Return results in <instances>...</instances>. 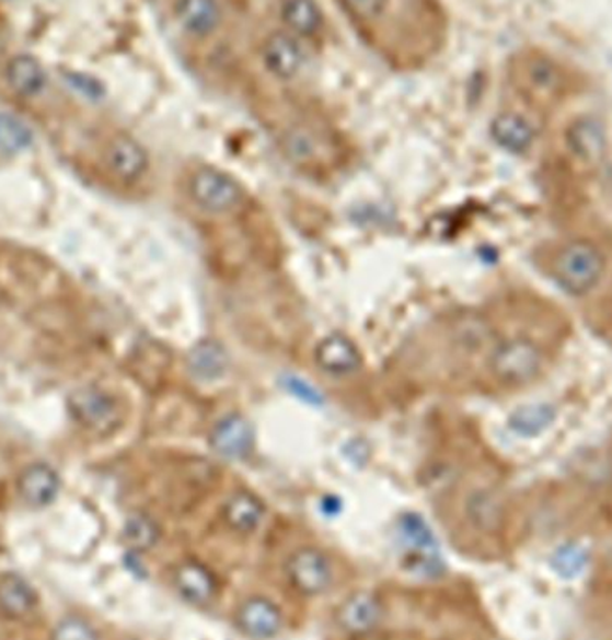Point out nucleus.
<instances>
[{
	"instance_id": "f257e3e1",
	"label": "nucleus",
	"mask_w": 612,
	"mask_h": 640,
	"mask_svg": "<svg viewBox=\"0 0 612 640\" xmlns=\"http://www.w3.org/2000/svg\"><path fill=\"white\" fill-rule=\"evenodd\" d=\"M605 270V259L598 247L588 242H571L556 253L553 260V278L562 291L571 296H582L600 283Z\"/></svg>"
},
{
	"instance_id": "f03ea898",
	"label": "nucleus",
	"mask_w": 612,
	"mask_h": 640,
	"mask_svg": "<svg viewBox=\"0 0 612 640\" xmlns=\"http://www.w3.org/2000/svg\"><path fill=\"white\" fill-rule=\"evenodd\" d=\"M189 197L203 212L212 216L236 212L245 201L240 182L216 167H200L189 178Z\"/></svg>"
},
{
	"instance_id": "7ed1b4c3",
	"label": "nucleus",
	"mask_w": 612,
	"mask_h": 640,
	"mask_svg": "<svg viewBox=\"0 0 612 640\" xmlns=\"http://www.w3.org/2000/svg\"><path fill=\"white\" fill-rule=\"evenodd\" d=\"M70 412L73 420L86 431L109 434L123 421L120 403L115 395L97 386H83L70 395Z\"/></svg>"
},
{
	"instance_id": "20e7f679",
	"label": "nucleus",
	"mask_w": 612,
	"mask_h": 640,
	"mask_svg": "<svg viewBox=\"0 0 612 640\" xmlns=\"http://www.w3.org/2000/svg\"><path fill=\"white\" fill-rule=\"evenodd\" d=\"M542 350L529 339H509L490 354V371L498 381L511 386L527 384L542 371Z\"/></svg>"
},
{
	"instance_id": "39448f33",
	"label": "nucleus",
	"mask_w": 612,
	"mask_h": 640,
	"mask_svg": "<svg viewBox=\"0 0 612 640\" xmlns=\"http://www.w3.org/2000/svg\"><path fill=\"white\" fill-rule=\"evenodd\" d=\"M400 531L411 555L408 568L416 571L419 569V573L424 575H439L444 566L440 560L437 539L432 536L426 521L414 513H406L401 517Z\"/></svg>"
},
{
	"instance_id": "423d86ee",
	"label": "nucleus",
	"mask_w": 612,
	"mask_h": 640,
	"mask_svg": "<svg viewBox=\"0 0 612 640\" xmlns=\"http://www.w3.org/2000/svg\"><path fill=\"white\" fill-rule=\"evenodd\" d=\"M210 446L223 459L242 461L250 457L255 447V431L247 418L234 412L216 421L210 431Z\"/></svg>"
},
{
	"instance_id": "0eeeda50",
	"label": "nucleus",
	"mask_w": 612,
	"mask_h": 640,
	"mask_svg": "<svg viewBox=\"0 0 612 640\" xmlns=\"http://www.w3.org/2000/svg\"><path fill=\"white\" fill-rule=\"evenodd\" d=\"M289 581L298 592L305 595H319L326 592L332 582V566L321 550L300 549L287 563Z\"/></svg>"
},
{
	"instance_id": "6e6552de",
	"label": "nucleus",
	"mask_w": 612,
	"mask_h": 640,
	"mask_svg": "<svg viewBox=\"0 0 612 640\" xmlns=\"http://www.w3.org/2000/svg\"><path fill=\"white\" fill-rule=\"evenodd\" d=\"M315 362L328 375L348 376L361 368L363 358L353 339L343 334H330L316 345Z\"/></svg>"
},
{
	"instance_id": "1a4fd4ad",
	"label": "nucleus",
	"mask_w": 612,
	"mask_h": 640,
	"mask_svg": "<svg viewBox=\"0 0 612 640\" xmlns=\"http://www.w3.org/2000/svg\"><path fill=\"white\" fill-rule=\"evenodd\" d=\"M111 173L123 182H137L149 168V154L141 142L118 136L109 142L105 154Z\"/></svg>"
},
{
	"instance_id": "9d476101",
	"label": "nucleus",
	"mask_w": 612,
	"mask_h": 640,
	"mask_svg": "<svg viewBox=\"0 0 612 640\" xmlns=\"http://www.w3.org/2000/svg\"><path fill=\"white\" fill-rule=\"evenodd\" d=\"M18 491L26 505L46 508L57 500L60 492V478L51 466L36 463L21 474Z\"/></svg>"
},
{
	"instance_id": "9b49d317",
	"label": "nucleus",
	"mask_w": 612,
	"mask_h": 640,
	"mask_svg": "<svg viewBox=\"0 0 612 640\" xmlns=\"http://www.w3.org/2000/svg\"><path fill=\"white\" fill-rule=\"evenodd\" d=\"M263 60L266 68L281 79H292L302 70L305 55L297 39L290 34L276 33L266 38L263 46Z\"/></svg>"
},
{
	"instance_id": "f8f14e48",
	"label": "nucleus",
	"mask_w": 612,
	"mask_h": 640,
	"mask_svg": "<svg viewBox=\"0 0 612 640\" xmlns=\"http://www.w3.org/2000/svg\"><path fill=\"white\" fill-rule=\"evenodd\" d=\"M189 373L203 382L220 381L229 371V354L226 347L212 337L200 339L186 356Z\"/></svg>"
},
{
	"instance_id": "ddd939ff",
	"label": "nucleus",
	"mask_w": 612,
	"mask_h": 640,
	"mask_svg": "<svg viewBox=\"0 0 612 640\" xmlns=\"http://www.w3.org/2000/svg\"><path fill=\"white\" fill-rule=\"evenodd\" d=\"M382 620V607L371 594H355L337 610V624L350 635L373 631Z\"/></svg>"
},
{
	"instance_id": "4468645a",
	"label": "nucleus",
	"mask_w": 612,
	"mask_h": 640,
	"mask_svg": "<svg viewBox=\"0 0 612 640\" xmlns=\"http://www.w3.org/2000/svg\"><path fill=\"white\" fill-rule=\"evenodd\" d=\"M239 626L253 639H270L281 629V610L266 597H252L240 607Z\"/></svg>"
},
{
	"instance_id": "2eb2a0df",
	"label": "nucleus",
	"mask_w": 612,
	"mask_h": 640,
	"mask_svg": "<svg viewBox=\"0 0 612 640\" xmlns=\"http://www.w3.org/2000/svg\"><path fill=\"white\" fill-rule=\"evenodd\" d=\"M174 586L187 602L205 605V603L212 602L218 584H216V577L212 575V571L207 566L195 562V560H187L174 571Z\"/></svg>"
},
{
	"instance_id": "dca6fc26",
	"label": "nucleus",
	"mask_w": 612,
	"mask_h": 640,
	"mask_svg": "<svg viewBox=\"0 0 612 640\" xmlns=\"http://www.w3.org/2000/svg\"><path fill=\"white\" fill-rule=\"evenodd\" d=\"M490 137L500 149L511 154H522L532 147L535 133L527 118L516 113H503L490 124Z\"/></svg>"
},
{
	"instance_id": "f3484780",
	"label": "nucleus",
	"mask_w": 612,
	"mask_h": 640,
	"mask_svg": "<svg viewBox=\"0 0 612 640\" xmlns=\"http://www.w3.org/2000/svg\"><path fill=\"white\" fill-rule=\"evenodd\" d=\"M176 20L186 33L208 36L220 25V4L216 0H178Z\"/></svg>"
},
{
	"instance_id": "a211bd4d",
	"label": "nucleus",
	"mask_w": 612,
	"mask_h": 640,
	"mask_svg": "<svg viewBox=\"0 0 612 640\" xmlns=\"http://www.w3.org/2000/svg\"><path fill=\"white\" fill-rule=\"evenodd\" d=\"M36 592L33 586L15 573L0 577V613L8 618H25L36 607Z\"/></svg>"
},
{
	"instance_id": "6ab92c4d",
	"label": "nucleus",
	"mask_w": 612,
	"mask_h": 640,
	"mask_svg": "<svg viewBox=\"0 0 612 640\" xmlns=\"http://www.w3.org/2000/svg\"><path fill=\"white\" fill-rule=\"evenodd\" d=\"M223 517H226V523L231 526L232 531L240 532V534H250V532L257 531L261 523H263L265 504L253 492H234L227 500L226 508H223Z\"/></svg>"
},
{
	"instance_id": "aec40b11",
	"label": "nucleus",
	"mask_w": 612,
	"mask_h": 640,
	"mask_svg": "<svg viewBox=\"0 0 612 640\" xmlns=\"http://www.w3.org/2000/svg\"><path fill=\"white\" fill-rule=\"evenodd\" d=\"M558 418L555 405L549 403H530L516 408L508 418V427L513 433L524 439H532L545 433Z\"/></svg>"
},
{
	"instance_id": "412c9836",
	"label": "nucleus",
	"mask_w": 612,
	"mask_h": 640,
	"mask_svg": "<svg viewBox=\"0 0 612 640\" xmlns=\"http://www.w3.org/2000/svg\"><path fill=\"white\" fill-rule=\"evenodd\" d=\"M8 84L21 96H36L46 89V70L31 55H18L7 66Z\"/></svg>"
},
{
	"instance_id": "4be33fe9",
	"label": "nucleus",
	"mask_w": 612,
	"mask_h": 640,
	"mask_svg": "<svg viewBox=\"0 0 612 640\" xmlns=\"http://www.w3.org/2000/svg\"><path fill=\"white\" fill-rule=\"evenodd\" d=\"M567 141L582 160H600L605 150V133L596 120L582 118L567 131Z\"/></svg>"
},
{
	"instance_id": "5701e85b",
	"label": "nucleus",
	"mask_w": 612,
	"mask_h": 640,
	"mask_svg": "<svg viewBox=\"0 0 612 640\" xmlns=\"http://www.w3.org/2000/svg\"><path fill=\"white\" fill-rule=\"evenodd\" d=\"M281 147L290 162L298 165H308L319 160L321 155V139L305 126H295L285 133Z\"/></svg>"
},
{
	"instance_id": "b1692460",
	"label": "nucleus",
	"mask_w": 612,
	"mask_h": 640,
	"mask_svg": "<svg viewBox=\"0 0 612 640\" xmlns=\"http://www.w3.org/2000/svg\"><path fill=\"white\" fill-rule=\"evenodd\" d=\"M284 20L295 33L313 36L323 25V12L315 0H285Z\"/></svg>"
},
{
	"instance_id": "393cba45",
	"label": "nucleus",
	"mask_w": 612,
	"mask_h": 640,
	"mask_svg": "<svg viewBox=\"0 0 612 640\" xmlns=\"http://www.w3.org/2000/svg\"><path fill=\"white\" fill-rule=\"evenodd\" d=\"M123 537L124 544L134 552H145L158 544L160 528L149 515L136 513L124 523Z\"/></svg>"
},
{
	"instance_id": "a878e982",
	"label": "nucleus",
	"mask_w": 612,
	"mask_h": 640,
	"mask_svg": "<svg viewBox=\"0 0 612 640\" xmlns=\"http://www.w3.org/2000/svg\"><path fill=\"white\" fill-rule=\"evenodd\" d=\"M33 130L12 113H0V150L20 154L33 144Z\"/></svg>"
},
{
	"instance_id": "bb28decb",
	"label": "nucleus",
	"mask_w": 612,
	"mask_h": 640,
	"mask_svg": "<svg viewBox=\"0 0 612 640\" xmlns=\"http://www.w3.org/2000/svg\"><path fill=\"white\" fill-rule=\"evenodd\" d=\"M588 560H590V552H588L587 547L571 542V544H564L555 550L551 566L562 579L571 581L587 569Z\"/></svg>"
},
{
	"instance_id": "cd10ccee",
	"label": "nucleus",
	"mask_w": 612,
	"mask_h": 640,
	"mask_svg": "<svg viewBox=\"0 0 612 640\" xmlns=\"http://www.w3.org/2000/svg\"><path fill=\"white\" fill-rule=\"evenodd\" d=\"M51 640H97V635L89 621L79 616H68L58 621Z\"/></svg>"
},
{
	"instance_id": "c85d7f7f",
	"label": "nucleus",
	"mask_w": 612,
	"mask_h": 640,
	"mask_svg": "<svg viewBox=\"0 0 612 640\" xmlns=\"http://www.w3.org/2000/svg\"><path fill=\"white\" fill-rule=\"evenodd\" d=\"M348 13H353L356 20H379L386 12L390 0H343Z\"/></svg>"
},
{
	"instance_id": "c756f323",
	"label": "nucleus",
	"mask_w": 612,
	"mask_h": 640,
	"mask_svg": "<svg viewBox=\"0 0 612 640\" xmlns=\"http://www.w3.org/2000/svg\"><path fill=\"white\" fill-rule=\"evenodd\" d=\"M66 81H68V84H70L73 91H78L79 94L91 97V100H100L105 94L104 84L100 83L97 79L91 78V75L68 73Z\"/></svg>"
},
{
	"instance_id": "7c9ffc66",
	"label": "nucleus",
	"mask_w": 612,
	"mask_h": 640,
	"mask_svg": "<svg viewBox=\"0 0 612 640\" xmlns=\"http://www.w3.org/2000/svg\"><path fill=\"white\" fill-rule=\"evenodd\" d=\"M285 384H287V389H289L290 394L295 395V397H300L302 402L310 403V405L323 403V395L319 394V389L302 381V379H298V376H289Z\"/></svg>"
}]
</instances>
